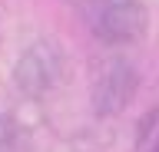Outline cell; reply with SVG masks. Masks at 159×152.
<instances>
[{"label":"cell","instance_id":"cell-1","mask_svg":"<svg viewBox=\"0 0 159 152\" xmlns=\"http://www.w3.org/2000/svg\"><path fill=\"white\" fill-rule=\"evenodd\" d=\"M63 76V53L57 43H33L13 66V83L27 96H43Z\"/></svg>","mask_w":159,"mask_h":152},{"label":"cell","instance_id":"cell-2","mask_svg":"<svg viewBox=\"0 0 159 152\" xmlns=\"http://www.w3.org/2000/svg\"><path fill=\"white\" fill-rule=\"evenodd\" d=\"M149 13L139 0H109L96 17V37L106 46H133L146 37Z\"/></svg>","mask_w":159,"mask_h":152},{"label":"cell","instance_id":"cell-3","mask_svg":"<svg viewBox=\"0 0 159 152\" xmlns=\"http://www.w3.org/2000/svg\"><path fill=\"white\" fill-rule=\"evenodd\" d=\"M139 76L136 66L126 60H106L93 83V109L96 116H116L133 96H136Z\"/></svg>","mask_w":159,"mask_h":152},{"label":"cell","instance_id":"cell-4","mask_svg":"<svg viewBox=\"0 0 159 152\" xmlns=\"http://www.w3.org/2000/svg\"><path fill=\"white\" fill-rule=\"evenodd\" d=\"M0 152H30V136L13 116H0Z\"/></svg>","mask_w":159,"mask_h":152},{"label":"cell","instance_id":"cell-5","mask_svg":"<svg viewBox=\"0 0 159 152\" xmlns=\"http://www.w3.org/2000/svg\"><path fill=\"white\" fill-rule=\"evenodd\" d=\"M73 3H93V0H73Z\"/></svg>","mask_w":159,"mask_h":152},{"label":"cell","instance_id":"cell-6","mask_svg":"<svg viewBox=\"0 0 159 152\" xmlns=\"http://www.w3.org/2000/svg\"><path fill=\"white\" fill-rule=\"evenodd\" d=\"M149 152H159V142H156V145H152V149H149Z\"/></svg>","mask_w":159,"mask_h":152}]
</instances>
